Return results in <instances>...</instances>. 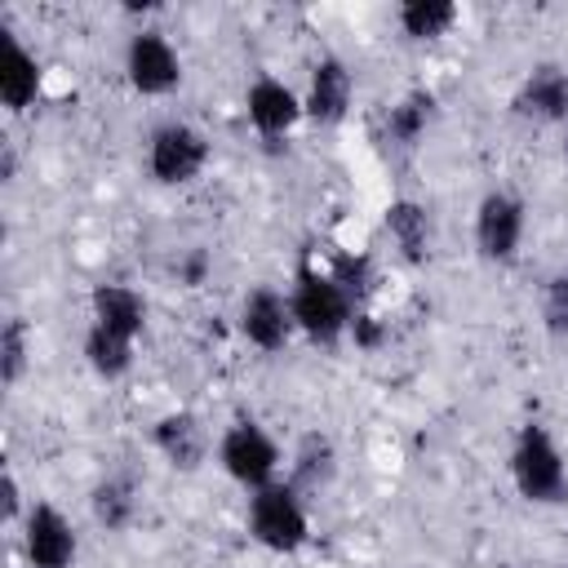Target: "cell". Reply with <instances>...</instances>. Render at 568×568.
<instances>
[{
	"instance_id": "obj_21",
	"label": "cell",
	"mask_w": 568,
	"mask_h": 568,
	"mask_svg": "<svg viewBox=\"0 0 568 568\" xmlns=\"http://www.w3.org/2000/svg\"><path fill=\"white\" fill-rule=\"evenodd\" d=\"M457 22H462V4L457 0H404L395 9V27H399V36L408 44H435Z\"/></svg>"
},
{
	"instance_id": "obj_10",
	"label": "cell",
	"mask_w": 568,
	"mask_h": 568,
	"mask_svg": "<svg viewBox=\"0 0 568 568\" xmlns=\"http://www.w3.org/2000/svg\"><path fill=\"white\" fill-rule=\"evenodd\" d=\"M244 124L262 138V142H284L302 120H306V106H302V89H293L288 80H280L275 71H257L248 84H244Z\"/></svg>"
},
{
	"instance_id": "obj_26",
	"label": "cell",
	"mask_w": 568,
	"mask_h": 568,
	"mask_svg": "<svg viewBox=\"0 0 568 568\" xmlns=\"http://www.w3.org/2000/svg\"><path fill=\"white\" fill-rule=\"evenodd\" d=\"M173 271H178L182 288H200V284H204V275H209V253H204V248H191V253H186V262H178Z\"/></svg>"
},
{
	"instance_id": "obj_20",
	"label": "cell",
	"mask_w": 568,
	"mask_h": 568,
	"mask_svg": "<svg viewBox=\"0 0 568 568\" xmlns=\"http://www.w3.org/2000/svg\"><path fill=\"white\" fill-rule=\"evenodd\" d=\"M80 355H84V364H89V373L98 382H124L133 373V364H138V342L89 320L84 337H80Z\"/></svg>"
},
{
	"instance_id": "obj_7",
	"label": "cell",
	"mask_w": 568,
	"mask_h": 568,
	"mask_svg": "<svg viewBox=\"0 0 568 568\" xmlns=\"http://www.w3.org/2000/svg\"><path fill=\"white\" fill-rule=\"evenodd\" d=\"M120 71L138 98H169L182 89V53L169 40V31H160V27L129 31L124 53H120Z\"/></svg>"
},
{
	"instance_id": "obj_25",
	"label": "cell",
	"mask_w": 568,
	"mask_h": 568,
	"mask_svg": "<svg viewBox=\"0 0 568 568\" xmlns=\"http://www.w3.org/2000/svg\"><path fill=\"white\" fill-rule=\"evenodd\" d=\"M0 497H4V524H9V528H18V519L27 515V506H31V501L22 497V484H18V475H13L9 466H4V475H0Z\"/></svg>"
},
{
	"instance_id": "obj_4",
	"label": "cell",
	"mask_w": 568,
	"mask_h": 568,
	"mask_svg": "<svg viewBox=\"0 0 568 568\" xmlns=\"http://www.w3.org/2000/svg\"><path fill=\"white\" fill-rule=\"evenodd\" d=\"M213 462H217V470L248 497V493H257V488L284 479L288 453L280 448V439H275L257 417H231V422L217 430Z\"/></svg>"
},
{
	"instance_id": "obj_8",
	"label": "cell",
	"mask_w": 568,
	"mask_h": 568,
	"mask_svg": "<svg viewBox=\"0 0 568 568\" xmlns=\"http://www.w3.org/2000/svg\"><path fill=\"white\" fill-rule=\"evenodd\" d=\"M235 333L257 355L288 351V342L297 337L288 288H280V284H248L240 293V302H235Z\"/></svg>"
},
{
	"instance_id": "obj_24",
	"label": "cell",
	"mask_w": 568,
	"mask_h": 568,
	"mask_svg": "<svg viewBox=\"0 0 568 568\" xmlns=\"http://www.w3.org/2000/svg\"><path fill=\"white\" fill-rule=\"evenodd\" d=\"M537 320H541V333H546L550 342H568V266L541 280Z\"/></svg>"
},
{
	"instance_id": "obj_27",
	"label": "cell",
	"mask_w": 568,
	"mask_h": 568,
	"mask_svg": "<svg viewBox=\"0 0 568 568\" xmlns=\"http://www.w3.org/2000/svg\"><path fill=\"white\" fill-rule=\"evenodd\" d=\"M0 182H4V186L18 182V146H13L9 138L0 142Z\"/></svg>"
},
{
	"instance_id": "obj_2",
	"label": "cell",
	"mask_w": 568,
	"mask_h": 568,
	"mask_svg": "<svg viewBox=\"0 0 568 568\" xmlns=\"http://www.w3.org/2000/svg\"><path fill=\"white\" fill-rule=\"evenodd\" d=\"M506 475L519 501L564 506L568 501V457L546 422H524L506 453Z\"/></svg>"
},
{
	"instance_id": "obj_18",
	"label": "cell",
	"mask_w": 568,
	"mask_h": 568,
	"mask_svg": "<svg viewBox=\"0 0 568 568\" xmlns=\"http://www.w3.org/2000/svg\"><path fill=\"white\" fill-rule=\"evenodd\" d=\"M44 89V62L36 58V49L22 44V36L4 31V62H0V102L9 115H22L36 106Z\"/></svg>"
},
{
	"instance_id": "obj_15",
	"label": "cell",
	"mask_w": 568,
	"mask_h": 568,
	"mask_svg": "<svg viewBox=\"0 0 568 568\" xmlns=\"http://www.w3.org/2000/svg\"><path fill=\"white\" fill-rule=\"evenodd\" d=\"M146 315H151L146 293L133 288V284H124V280H102V284L89 288V320L102 324V328H111V333H120V337L142 342Z\"/></svg>"
},
{
	"instance_id": "obj_16",
	"label": "cell",
	"mask_w": 568,
	"mask_h": 568,
	"mask_svg": "<svg viewBox=\"0 0 568 568\" xmlns=\"http://www.w3.org/2000/svg\"><path fill=\"white\" fill-rule=\"evenodd\" d=\"M89 515L102 532H129L142 515V484L133 470H106L89 488Z\"/></svg>"
},
{
	"instance_id": "obj_22",
	"label": "cell",
	"mask_w": 568,
	"mask_h": 568,
	"mask_svg": "<svg viewBox=\"0 0 568 568\" xmlns=\"http://www.w3.org/2000/svg\"><path fill=\"white\" fill-rule=\"evenodd\" d=\"M324 266L342 284V293L355 302V311H368V302L377 293V262L368 253H333Z\"/></svg>"
},
{
	"instance_id": "obj_3",
	"label": "cell",
	"mask_w": 568,
	"mask_h": 568,
	"mask_svg": "<svg viewBox=\"0 0 568 568\" xmlns=\"http://www.w3.org/2000/svg\"><path fill=\"white\" fill-rule=\"evenodd\" d=\"M244 532L266 555H302L311 546V497H302L288 479H275L244 497Z\"/></svg>"
},
{
	"instance_id": "obj_13",
	"label": "cell",
	"mask_w": 568,
	"mask_h": 568,
	"mask_svg": "<svg viewBox=\"0 0 568 568\" xmlns=\"http://www.w3.org/2000/svg\"><path fill=\"white\" fill-rule=\"evenodd\" d=\"M510 115L537 129L568 124V67L564 62H532L510 93Z\"/></svg>"
},
{
	"instance_id": "obj_12",
	"label": "cell",
	"mask_w": 568,
	"mask_h": 568,
	"mask_svg": "<svg viewBox=\"0 0 568 568\" xmlns=\"http://www.w3.org/2000/svg\"><path fill=\"white\" fill-rule=\"evenodd\" d=\"M302 106L306 120L320 129H337L346 124L351 106H355V71L342 53L324 49L311 67H306V84H302Z\"/></svg>"
},
{
	"instance_id": "obj_6",
	"label": "cell",
	"mask_w": 568,
	"mask_h": 568,
	"mask_svg": "<svg viewBox=\"0 0 568 568\" xmlns=\"http://www.w3.org/2000/svg\"><path fill=\"white\" fill-rule=\"evenodd\" d=\"M528 240V200L510 186H488L470 213V244L484 266H515Z\"/></svg>"
},
{
	"instance_id": "obj_17",
	"label": "cell",
	"mask_w": 568,
	"mask_h": 568,
	"mask_svg": "<svg viewBox=\"0 0 568 568\" xmlns=\"http://www.w3.org/2000/svg\"><path fill=\"white\" fill-rule=\"evenodd\" d=\"M337 444L324 435V430H302L297 444L288 448V462H284V479L302 493V497H320L333 479H337Z\"/></svg>"
},
{
	"instance_id": "obj_11",
	"label": "cell",
	"mask_w": 568,
	"mask_h": 568,
	"mask_svg": "<svg viewBox=\"0 0 568 568\" xmlns=\"http://www.w3.org/2000/svg\"><path fill=\"white\" fill-rule=\"evenodd\" d=\"M146 444H151V453L169 466V470H178V475H195L209 457H213V430H209V422L195 413V408H169V413H160L151 426H146Z\"/></svg>"
},
{
	"instance_id": "obj_9",
	"label": "cell",
	"mask_w": 568,
	"mask_h": 568,
	"mask_svg": "<svg viewBox=\"0 0 568 568\" xmlns=\"http://www.w3.org/2000/svg\"><path fill=\"white\" fill-rule=\"evenodd\" d=\"M18 550H22L27 568H75L80 532L58 501L31 497L27 515L18 519Z\"/></svg>"
},
{
	"instance_id": "obj_23",
	"label": "cell",
	"mask_w": 568,
	"mask_h": 568,
	"mask_svg": "<svg viewBox=\"0 0 568 568\" xmlns=\"http://www.w3.org/2000/svg\"><path fill=\"white\" fill-rule=\"evenodd\" d=\"M31 368V324L22 315H4L0 324V386L13 390Z\"/></svg>"
},
{
	"instance_id": "obj_5",
	"label": "cell",
	"mask_w": 568,
	"mask_h": 568,
	"mask_svg": "<svg viewBox=\"0 0 568 568\" xmlns=\"http://www.w3.org/2000/svg\"><path fill=\"white\" fill-rule=\"evenodd\" d=\"M213 164V142L200 124L191 120H160L151 133H146V146H142V169L155 186L164 191H182V186H195Z\"/></svg>"
},
{
	"instance_id": "obj_14",
	"label": "cell",
	"mask_w": 568,
	"mask_h": 568,
	"mask_svg": "<svg viewBox=\"0 0 568 568\" xmlns=\"http://www.w3.org/2000/svg\"><path fill=\"white\" fill-rule=\"evenodd\" d=\"M382 231L390 240V253L404 262V266H426L435 257V244H439V231H435V213L426 200L417 195H395L386 209H382Z\"/></svg>"
},
{
	"instance_id": "obj_1",
	"label": "cell",
	"mask_w": 568,
	"mask_h": 568,
	"mask_svg": "<svg viewBox=\"0 0 568 568\" xmlns=\"http://www.w3.org/2000/svg\"><path fill=\"white\" fill-rule=\"evenodd\" d=\"M288 306H293V324H297V337H306L311 346H342L351 337V324H355V302L342 293V284L328 275L324 262L315 257H302L293 266V280H288Z\"/></svg>"
},
{
	"instance_id": "obj_19",
	"label": "cell",
	"mask_w": 568,
	"mask_h": 568,
	"mask_svg": "<svg viewBox=\"0 0 568 568\" xmlns=\"http://www.w3.org/2000/svg\"><path fill=\"white\" fill-rule=\"evenodd\" d=\"M435 120H439V98H435V89H408V93H399V98L386 106V115H382V138H386L390 146H399V151H413V146L426 142V133L435 129Z\"/></svg>"
}]
</instances>
